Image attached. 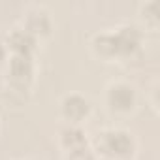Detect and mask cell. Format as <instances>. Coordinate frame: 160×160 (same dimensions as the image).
Returning a JSON list of instances; mask_svg holds the SVG:
<instances>
[{"instance_id": "6da1fadb", "label": "cell", "mask_w": 160, "mask_h": 160, "mask_svg": "<svg viewBox=\"0 0 160 160\" xmlns=\"http://www.w3.org/2000/svg\"><path fill=\"white\" fill-rule=\"evenodd\" d=\"M104 136V149L109 154H128L132 152V141L124 132H106Z\"/></svg>"}, {"instance_id": "7a4b0ae2", "label": "cell", "mask_w": 160, "mask_h": 160, "mask_svg": "<svg viewBox=\"0 0 160 160\" xmlns=\"http://www.w3.org/2000/svg\"><path fill=\"white\" fill-rule=\"evenodd\" d=\"M109 102L113 104V108L128 109L134 104V91L128 85H115L109 89Z\"/></svg>"}, {"instance_id": "3957f363", "label": "cell", "mask_w": 160, "mask_h": 160, "mask_svg": "<svg viewBox=\"0 0 160 160\" xmlns=\"http://www.w3.org/2000/svg\"><path fill=\"white\" fill-rule=\"evenodd\" d=\"M62 109L66 111V115H68L70 119H73V111H77V113H75L77 119H81V117L87 113V109H89V102L83 100L81 96H68V98L64 100V104H62Z\"/></svg>"}]
</instances>
